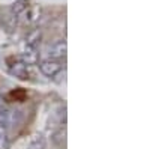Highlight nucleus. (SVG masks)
<instances>
[{
    "instance_id": "1",
    "label": "nucleus",
    "mask_w": 150,
    "mask_h": 149,
    "mask_svg": "<svg viewBox=\"0 0 150 149\" xmlns=\"http://www.w3.org/2000/svg\"><path fill=\"white\" fill-rule=\"evenodd\" d=\"M39 69L44 76L47 77H54L60 72L62 69V63L59 60H53V59H47V60H42L39 63Z\"/></svg>"
},
{
    "instance_id": "8",
    "label": "nucleus",
    "mask_w": 150,
    "mask_h": 149,
    "mask_svg": "<svg viewBox=\"0 0 150 149\" xmlns=\"http://www.w3.org/2000/svg\"><path fill=\"white\" fill-rule=\"evenodd\" d=\"M65 135H66V130H65V128L59 130V133H56V134H54V142H56V143H59V145L65 143Z\"/></svg>"
},
{
    "instance_id": "2",
    "label": "nucleus",
    "mask_w": 150,
    "mask_h": 149,
    "mask_svg": "<svg viewBox=\"0 0 150 149\" xmlns=\"http://www.w3.org/2000/svg\"><path fill=\"white\" fill-rule=\"evenodd\" d=\"M66 51H68L66 41H57L48 48L50 59H53V60H60V59L66 57Z\"/></svg>"
},
{
    "instance_id": "6",
    "label": "nucleus",
    "mask_w": 150,
    "mask_h": 149,
    "mask_svg": "<svg viewBox=\"0 0 150 149\" xmlns=\"http://www.w3.org/2000/svg\"><path fill=\"white\" fill-rule=\"evenodd\" d=\"M29 149H45V137L42 134H38L29 145Z\"/></svg>"
},
{
    "instance_id": "3",
    "label": "nucleus",
    "mask_w": 150,
    "mask_h": 149,
    "mask_svg": "<svg viewBox=\"0 0 150 149\" xmlns=\"http://www.w3.org/2000/svg\"><path fill=\"white\" fill-rule=\"evenodd\" d=\"M18 115V111L9 110V108H3L0 110V127L2 128H9L14 125L15 122V116Z\"/></svg>"
},
{
    "instance_id": "7",
    "label": "nucleus",
    "mask_w": 150,
    "mask_h": 149,
    "mask_svg": "<svg viewBox=\"0 0 150 149\" xmlns=\"http://www.w3.org/2000/svg\"><path fill=\"white\" fill-rule=\"evenodd\" d=\"M11 11H12V17L18 18V15L21 14V12L26 11V2H24V0H20V2L14 3V6H12Z\"/></svg>"
},
{
    "instance_id": "10",
    "label": "nucleus",
    "mask_w": 150,
    "mask_h": 149,
    "mask_svg": "<svg viewBox=\"0 0 150 149\" xmlns=\"http://www.w3.org/2000/svg\"><path fill=\"white\" fill-rule=\"evenodd\" d=\"M0 23H2V14H0Z\"/></svg>"
},
{
    "instance_id": "9",
    "label": "nucleus",
    "mask_w": 150,
    "mask_h": 149,
    "mask_svg": "<svg viewBox=\"0 0 150 149\" xmlns=\"http://www.w3.org/2000/svg\"><path fill=\"white\" fill-rule=\"evenodd\" d=\"M0 149H9V140L3 133H0Z\"/></svg>"
},
{
    "instance_id": "4",
    "label": "nucleus",
    "mask_w": 150,
    "mask_h": 149,
    "mask_svg": "<svg viewBox=\"0 0 150 149\" xmlns=\"http://www.w3.org/2000/svg\"><path fill=\"white\" fill-rule=\"evenodd\" d=\"M11 72L20 80H27L29 78V68L24 62H15L11 65Z\"/></svg>"
},
{
    "instance_id": "5",
    "label": "nucleus",
    "mask_w": 150,
    "mask_h": 149,
    "mask_svg": "<svg viewBox=\"0 0 150 149\" xmlns=\"http://www.w3.org/2000/svg\"><path fill=\"white\" fill-rule=\"evenodd\" d=\"M41 36H42L41 29H35V30H32V32L26 36L27 48H30V50H36L38 44H39V41H41Z\"/></svg>"
}]
</instances>
